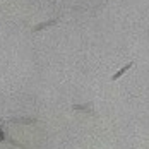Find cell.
<instances>
[{
	"label": "cell",
	"instance_id": "cell-3",
	"mask_svg": "<svg viewBox=\"0 0 149 149\" xmlns=\"http://www.w3.org/2000/svg\"><path fill=\"white\" fill-rule=\"evenodd\" d=\"M72 110L75 111H88V113H93V104H72Z\"/></svg>",
	"mask_w": 149,
	"mask_h": 149
},
{
	"label": "cell",
	"instance_id": "cell-4",
	"mask_svg": "<svg viewBox=\"0 0 149 149\" xmlns=\"http://www.w3.org/2000/svg\"><path fill=\"white\" fill-rule=\"evenodd\" d=\"M130 67H132V62H130V63H127L125 67H122V69H120L118 72H117V74H115L113 77H111V79H113V81H117V79H120V77H122V75L125 74V72H127V70H129Z\"/></svg>",
	"mask_w": 149,
	"mask_h": 149
},
{
	"label": "cell",
	"instance_id": "cell-2",
	"mask_svg": "<svg viewBox=\"0 0 149 149\" xmlns=\"http://www.w3.org/2000/svg\"><path fill=\"white\" fill-rule=\"evenodd\" d=\"M9 122H12V123H24V125H31V123H36V118H33V117H24V118H10Z\"/></svg>",
	"mask_w": 149,
	"mask_h": 149
},
{
	"label": "cell",
	"instance_id": "cell-1",
	"mask_svg": "<svg viewBox=\"0 0 149 149\" xmlns=\"http://www.w3.org/2000/svg\"><path fill=\"white\" fill-rule=\"evenodd\" d=\"M58 22V19H50V21H46V22H41V24H36L33 31L36 33V31H41V29H46V28H50V26H55Z\"/></svg>",
	"mask_w": 149,
	"mask_h": 149
},
{
	"label": "cell",
	"instance_id": "cell-6",
	"mask_svg": "<svg viewBox=\"0 0 149 149\" xmlns=\"http://www.w3.org/2000/svg\"><path fill=\"white\" fill-rule=\"evenodd\" d=\"M53 2H57V0H53Z\"/></svg>",
	"mask_w": 149,
	"mask_h": 149
},
{
	"label": "cell",
	"instance_id": "cell-5",
	"mask_svg": "<svg viewBox=\"0 0 149 149\" xmlns=\"http://www.w3.org/2000/svg\"><path fill=\"white\" fill-rule=\"evenodd\" d=\"M7 135H5V132H3V129H2V123H0V142H7Z\"/></svg>",
	"mask_w": 149,
	"mask_h": 149
}]
</instances>
